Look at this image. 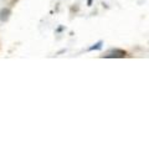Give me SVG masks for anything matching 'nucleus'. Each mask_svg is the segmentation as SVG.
Listing matches in <instances>:
<instances>
[{"label":"nucleus","mask_w":149,"mask_h":149,"mask_svg":"<svg viewBox=\"0 0 149 149\" xmlns=\"http://www.w3.org/2000/svg\"><path fill=\"white\" fill-rule=\"evenodd\" d=\"M9 15H10V10H9V9H3V10L0 11V20L6 21L9 19Z\"/></svg>","instance_id":"2"},{"label":"nucleus","mask_w":149,"mask_h":149,"mask_svg":"<svg viewBox=\"0 0 149 149\" xmlns=\"http://www.w3.org/2000/svg\"><path fill=\"white\" fill-rule=\"evenodd\" d=\"M87 5H88V6L92 5V0H87Z\"/></svg>","instance_id":"4"},{"label":"nucleus","mask_w":149,"mask_h":149,"mask_svg":"<svg viewBox=\"0 0 149 149\" xmlns=\"http://www.w3.org/2000/svg\"><path fill=\"white\" fill-rule=\"evenodd\" d=\"M101 47H102V41H100V42H97L96 45H93V46H91L90 49V51H92V50H101Z\"/></svg>","instance_id":"3"},{"label":"nucleus","mask_w":149,"mask_h":149,"mask_svg":"<svg viewBox=\"0 0 149 149\" xmlns=\"http://www.w3.org/2000/svg\"><path fill=\"white\" fill-rule=\"evenodd\" d=\"M127 56V52L124 50H120V49H113V50H109L108 52L104 55V57H108V58H118V57H125Z\"/></svg>","instance_id":"1"}]
</instances>
